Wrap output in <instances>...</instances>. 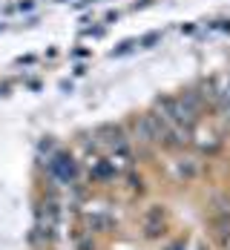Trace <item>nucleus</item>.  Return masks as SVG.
<instances>
[{"mask_svg":"<svg viewBox=\"0 0 230 250\" xmlns=\"http://www.w3.org/2000/svg\"><path fill=\"white\" fill-rule=\"evenodd\" d=\"M155 41H158V35H155V32H153V35H147V38L141 41V46H144V49H150V46H153Z\"/></svg>","mask_w":230,"mask_h":250,"instance_id":"obj_10","label":"nucleus"},{"mask_svg":"<svg viewBox=\"0 0 230 250\" xmlns=\"http://www.w3.org/2000/svg\"><path fill=\"white\" fill-rule=\"evenodd\" d=\"M150 3H153V0H138V3H135V9H144V6H150Z\"/></svg>","mask_w":230,"mask_h":250,"instance_id":"obj_11","label":"nucleus"},{"mask_svg":"<svg viewBox=\"0 0 230 250\" xmlns=\"http://www.w3.org/2000/svg\"><path fill=\"white\" fill-rule=\"evenodd\" d=\"M210 225L216 230V239L219 242H228L230 239V210H216L210 216Z\"/></svg>","mask_w":230,"mask_h":250,"instance_id":"obj_4","label":"nucleus"},{"mask_svg":"<svg viewBox=\"0 0 230 250\" xmlns=\"http://www.w3.org/2000/svg\"><path fill=\"white\" fill-rule=\"evenodd\" d=\"M95 138H98V144H101V147H109V150H115V147L127 144V135H124V129H121V126H115V124L98 126Z\"/></svg>","mask_w":230,"mask_h":250,"instance_id":"obj_3","label":"nucleus"},{"mask_svg":"<svg viewBox=\"0 0 230 250\" xmlns=\"http://www.w3.org/2000/svg\"><path fill=\"white\" fill-rule=\"evenodd\" d=\"M222 29H225V32H230V21H225V23H222Z\"/></svg>","mask_w":230,"mask_h":250,"instance_id":"obj_13","label":"nucleus"},{"mask_svg":"<svg viewBox=\"0 0 230 250\" xmlns=\"http://www.w3.org/2000/svg\"><path fill=\"white\" fill-rule=\"evenodd\" d=\"M49 173L58 178V181H63V184H69V181H75L78 175V167H75V158L69 155V152H55L49 161Z\"/></svg>","mask_w":230,"mask_h":250,"instance_id":"obj_2","label":"nucleus"},{"mask_svg":"<svg viewBox=\"0 0 230 250\" xmlns=\"http://www.w3.org/2000/svg\"><path fill=\"white\" fill-rule=\"evenodd\" d=\"M86 225H89V230H101V233H106V230L112 227V219H109V216H89Z\"/></svg>","mask_w":230,"mask_h":250,"instance_id":"obj_7","label":"nucleus"},{"mask_svg":"<svg viewBox=\"0 0 230 250\" xmlns=\"http://www.w3.org/2000/svg\"><path fill=\"white\" fill-rule=\"evenodd\" d=\"M78 248H81V250H95V248H92V245H89V242H81Z\"/></svg>","mask_w":230,"mask_h":250,"instance_id":"obj_12","label":"nucleus"},{"mask_svg":"<svg viewBox=\"0 0 230 250\" xmlns=\"http://www.w3.org/2000/svg\"><path fill=\"white\" fill-rule=\"evenodd\" d=\"M135 135H138V141L141 144H153V132H150V124H147V118L141 115V118H135Z\"/></svg>","mask_w":230,"mask_h":250,"instance_id":"obj_5","label":"nucleus"},{"mask_svg":"<svg viewBox=\"0 0 230 250\" xmlns=\"http://www.w3.org/2000/svg\"><path fill=\"white\" fill-rule=\"evenodd\" d=\"M164 233V219H144V236L147 239H155Z\"/></svg>","mask_w":230,"mask_h":250,"instance_id":"obj_6","label":"nucleus"},{"mask_svg":"<svg viewBox=\"0 0 230 250\" xmlns=\"http://www.w3.org/2000/svg\"><path fill=\"white\" fill-rule=\"evenodd\" d=\"M158 112L170 121L173 126H179L181 132H193V126L199 121V115L190 109V106H184V101L181 98H158Z\"/></svg>","mask_w":230,"mask_h":250,"instance_id":"obj_1","label":"nucleus"},{"mask_svg":"<svg viewBox=\"0 0 230 250\" xmlns=\"http://www.w3.org/2000/svg\"><path fill=\"white\" fill-rule=\"evenodd\" d=\"M132 46H135V41H124V43H121L118 49H112V55H124V52H129Z\"/></svg>","mask_w":230,"mask_h":250,"instance_id":"obj_9","label":"nucleus"},{"mask_svg":"<svg viewBox=\"0 0 230 250\" xmlns=\"http://www.w3.org/2000/svg\"><path fill=\"white\" fill-rule=\"evenodd\" d=\"M112 173H115V164H112V161H98V164L92 167V175H95V178H112Z\"/></svg>","mask_w":230,"mask_h":250,"instance_id":"obj_8","label":"nucleus"}]
</instances>
